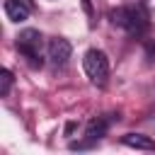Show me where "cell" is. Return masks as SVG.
<instances>
[{
  "label": "cell",
  "mask_w": 155,
  "mask_h": 155,
  "mask_svg": "<svg viewBox=\"0 0 155 155\" xmlns=\"http://www.w3.org/2000/svg\"><path fill=\"white\" fill-rule=\"evenodd\" d=\"M111 22L121 29H126L131 36H143L150 27L148 22V12L143 5H136V7H119V10H111Z\"/></svg>",
  "instance_id": "1"
},
{
  "label": "cell",
  "mask_w": 155,
  "mask_h": 155,
  "mask_svg": "<svg viewBox=\"0 0 155 155\" xmlns=\"http://www.w3.org/2000/svg\"><path fill=\"white\" fill-rule=\"evenodd\" d=\"M5 15L10 22H24L29 19V5L24 0H5Z\"/></svg>",
  "instance_id": "5"
},
{
  "label": "cell",
  "mask_w": 155,
  "mask_h": 155,
  "mask_svg": "<svg viewBox=\"0 0 155 155\" xmlns=\"http://www.w3.org/2000/svg\"><path fill=\"white\" fill-rule=\"evenodd\" d=\"M82 7H85V12L92 17V5H90V0H82Z\"/></svg>",
  "instance_id": "9"
},
{
  "label": "cell",
  "mask_w": 155,
  "mask_h": 155,
  "mask_svg": "<svg viewBox=\"0 0 155 155\" xmlns=\"http://www.w3.org/2000/svg\"><path fill=\"white\" fill-rule=\"evenodd\" d=\"M12 82H15L12 73H10L7 68H2V70H0V94H2V97H7V94H10V90H12Z\"/></svg>",
  "instance_id": "8"
},
{
  "label": "cell",
  "mask_w": 155,
  "mask_h": 155,
  "mask_svg": "<svg viewBox=\"0 0 155 155\" xmlns=\"http://www.w3.org/2000/svg\"><path fill=\"white\" fill-rule=\"evenodd\" d=\"M24 2H27V5H29V0H24Z\"/></svg>",
  "instance_id": "10"
},
{
  "label": "cell",
  "mask_w": 155,
  "mask_h": 155,
  "mask_svg": "<svg viewBox=\"0 0 155 155\" xmlns=\"http://www.w3.org/2000/svg\"><path fill=\"white\" fill-rule=\"evenodd\" d=\"M104 133H107V119H102V116L92 119V121L87 124V128H85V136H87V140H90V143L99 140Z\"/></svg>",
  "instance_id": "7"
},
{
  "label": "cell",
  "mask_w": 155,
  "mask_h": 155,
  "mask_svg": "<svg viewBox=\"0 0 155 155\" xmlns=\"http://www.w3.org/2000/svg\"><path fill=\"white\" fill-rule=\"evenodd\" d=\"M82 65H85V73H87L90 82H94L99 87L107 82V78H109V58H107L104 51L90 48L85 53V58H82Z\"/></svg>",
  "instance_id": "2"
},
{
  "label": "cell",
  "mask_w": 155,
  "mask_h": 155,
  "mask_svg": "<svg viewBox=\"0 0 155 155\" xmlns=\"http://www.w3.org/2000/svg\"><path fill=\"white\" fill-rule=\"evenodd\" d=\"M70 53H73V46H70V41H68V39H63V36H53V39H48L46 56H48L51 65H56V68L65 65V63H68V58H70Z\"/></svg>",
  "instance_id": "4"
},
{
  "label": "cell",
  "mask_w": 155,
  "mask_h": 155,
  "mask_svg": "<svg viewBox=\"0 0 155 155\" xmlns=\"http://www.w3.org/2000/svg\"><path fill=\"white\" fill-rule=\"evenodd\" d=\"M17 51L27 58V63L29 65H34V68H41V34L36 31V29H24V31H19V36H17Z\"/></svg>",
  "instance_id": "3"
},
{
  "label": "cell",
  "mask_w": 155,
  "mask_h": 155,
  "mask_svg": "<svg viewBox=\"0 0 155 155\" xmlns=\"http://www.w3.org/2000/svg\"><path fill=\"white\" fill-rule=\"evenodd\" d=\"M121 143L128 148H136V150H155V140L143 133H126V136H121Z\"/></svg>",
  "instance_id": "6"
}]
</instances>
